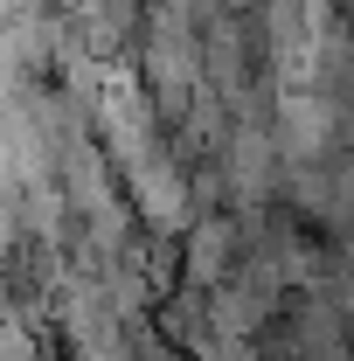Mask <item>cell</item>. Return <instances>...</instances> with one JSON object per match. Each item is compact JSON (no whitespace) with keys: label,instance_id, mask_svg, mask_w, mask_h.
Here are the masks:
<instances>
[{"label":"cell","instance_id":"obj_1","mask_svg":"<svg viewBox=\"0 0 354 361\" xmlns=\"http://www.w3.org/2000/svg\"><path fill=\"white\" fill-rule=\"evenodd\" d=\"M306 90H319L326 104L354 111V28H341V35L306 49Z\"/></svg>","mask_w":354,"mask_h":361}]
</instances>
